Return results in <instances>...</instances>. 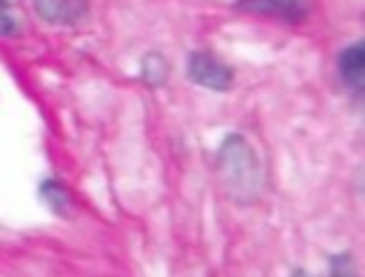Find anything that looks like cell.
Wrapping results in <instances>:
<instances>
[{"instance_id": "cell-1", "label": "cell", "mask_w": 365, "mask_h": 277, "mask_svg": "<svg viewBox=\"0 0 365 277\" xmlns=\"http://www.w3.org/2000/svg\"><path fill=\"white\" fill-rule=\"evenodd\" d=\"M214 160H217L220 183L231 203L251 206L259 200L262 186H265V171H262L257 148L251 146V140L245 134H240V131L225 134L217 146Z\"/></svg>"}, {"instance_id": "cell-2", "label": "cell", "mask_w": 365, "mask_h": 277, "mask_svg": "<svg viewBox=\"0 0 365 277\" xmlns=\"http://www.w3.org/2000/svg\"><path fill=\"white\" fill-rule=\"evenodd\" d=\"M185 74L194 86L208 91H228L234 83V71L211 51H191L185 63Z\"/></svg>"}, {"instance_id": "cell-3", "label": "cell", "mask_w": 365, "mask_h": 277, "mask_svg": "<svg viewBox=\"0 0 365 277\" xmlns=\"http://www.w3.org/2000/svg\"><path fill=\"white\" fill-rule=\"evenodd\" d=\"M234 9L297 26L311 14V0H234Z\"/></svg>"}, {"instance_id": "cell-4", "label": "cell", "mask_w": 365, "mask_h": 277, "mask_svg": "<svg viewBox=\"0 0 365 277\" xmlns=\"http://www.w3.org/2000/svg\"><path fill=\"white\" fill-rule=\"evenodd\" d=\"M31 9L48 26H77L88 14V0H31Z\"/></svg>"}, {"instance_id": "cell-5", "label": "cell", "mask_w": 365, "mask_h": 277, "mask_svg": "<svg viewBox=\"0 0 365 277\" xmlns=\"http://www.w3.org/2000/svg\"><path fill=\"white\" fill-rule=\"evenodd\" d=\"M336 71H339V80L354 91L359 94L362 91V83H365V43L362 40H354L351 46H345L336 57Z\"/></svg>"}, {"instance_id": "cell-6", "label": "cell", "mask_w": 365, "mask_h": 277, "mask_svg": "<svg viewBox=\"0 0 365 277\" xmlns=\"http://www.w3.org/2000/svg\"><path fill=\"white\" fill-rule=\"evenodd\" d=\"M37 197H40V200L46 203V208H51L57 217H71V214H74V200H71L68 188H66L60 180H54V177L40 180Z\"/></svg>"}, {"instance_id": "cell-7", "label": "cell", "mask_w": 365, "mask_h": 277, "mask_svg": "<svg viewBox=\"0 0 365 277\" xmlns=\"http://www.w3.org/2000/svg\"><path fill=\"white\" fill-rule=\"evenodd\" d=\"M140 80H143L145 86H151V89L163 86V83L168 80V60H165L160 51L143 54V60H140Z\"/></svg>"}, {"instance_id": "cell-8", "label": "cell", "mask_w": 365, "mask_h": 277, "mask_svg": "<svg viewBox=\"0 0 365 277\" xmlns=\"http://www.w3.org/2000/svg\"><path fill=\"white\" fill-rule=\"evenodd\" d=\"M328 277H359L356 271V263L348 251H339L328 260Z\"/></svg>"}, {"instance_id": "cell-9", "label": "cell", "mask_w": 365, "mask_h": 277, "mask_svg": "<svg viewBox=\"0 0 365 277\" xmlns=\"http://www.w3.org/2000/svg\"><path fill=\"white\" fill-rule=\"evenodd\" d=\"M0 34L3 37L20 34V26H17V17H14V9L9 0H0Z\"/></svg>"}, {"instance_id": "cell-10", "label": "cell", "mask_w": 365, "mask_h": 277, "mask_svg": "<svg viewBox=\"0 0 365 277\" xmlns=\"http://www.w3.org/2000/svg\"><path fill=\"white\" fill-rule=\"evenodd\" d=\"M291 277H314V274H311V271H305V268H297Z\"/></svg>"}]
</instances>
